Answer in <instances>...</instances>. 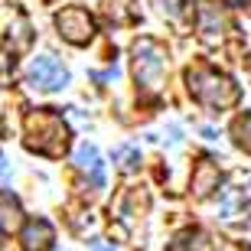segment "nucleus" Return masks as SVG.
I'll use <instances>...</instances> for the list:
<instances>
[{
    "instance_id": "nucleus-1",
    "label": "nucleus",
    "mask_w": 251,
    "mask_h": 251,
    "mask_svg": "<svg viewBox=\"0 0 251 251\" xmlns=\"http://www.w3.org/2000/svg\"><path fill=\"white\" fill-rule=\"evenodd\" d=\"M23 144L33 153L59 160L69 150V124L62 121V114L56 108H36L23 121Z\"/></svg>"
},
{
    "instance_id": "nucleus-6",
    "label": "nucleus",
    "mask_w": 251,
    "mask_h": 251,
    "mask_svg": "<svg viewBox=\"0 0 251 251\" xmlns=\"http://www.w3.org/2000/svg\"><path fill=\"white\" fill-rule=\"evenodd\" d=\"M75 170L88 179L92 189H104V163H101V153H98L95 144H88V140L78 144V150H75Z\"/></svg>"
},
{
    "instance_id": "nucleus-9",
    "label": "nucleus",
    "mask_w": 251,
    "mask_h": 251,
    "mask_svg": "<svg viewBox=\"0 0 251 251\" xmlns=\"http://www.w3.org/2000/svg\"><path fill=\"white\" fill-rule=\"evenodd\" d=\"M153 10L179 29H186L196 20V0H153Z\"/></svg>"
},
{
    "instance_id": "nucleus-3",
    "label": "nucleus",
    "mask_w": 251,
    "mask_h": 251,
    "mask_svg": "<svg viewBox=\"0 0 251 251\" xmlns=\"http://www.w3.org/2000/svg\"><path fill=\"white\" fill-rule=\"evenodd\" d=\"M130 62H134V82H137V92L144 98H153V95L163 92L167 85V49L163 43H157L153 36H140L134 46H130Z\"/></svg>"
},
{
    "instance_id": "nucleus-2",
    "label": "nucleus",
    "mask_w": 251,
    "mask_h": 251,
    "mask_svg": "<svg viewBox=\"0 0 251 251\" xmlns=\"http://www.w3.org/2000/svg\"><path fill=\"white\" fill-rule=\"evenodd\" d=\"M186 88L202 108H212V111L232 108V104L238 101V85H235L225 72L212 69L209 62L189 65L186 69Z\"/></svg>"
},
{
    "instance_id": "nucleus-10",
    "label": "nucleus",
    "mask_w": 251,
    "mask_h": 251,
    "mask_svg": "<svg viewBox=\"0 0 251 251\" xmlns=\"http://www.w3.org/2000/svg\"><path fill=\"white\" fill-rule=\"evenodd\" d=\"M150 205V196L144 186H130L127 193L118 199V205H114V212H118V219H124V222H134V219H144V212H147Z\"/></svg>"
},
{
    "instance_id": "nucleus-18",
    "label": "nucleus",
    "mask_w": 251,
    "mask_h": 251,
    "mask_svg": "<svg viewBox=\"0 0 251 251\" xmlns=\"http://www.w3.org/2000/svg\"><path fill=\"white\" fill-rule=\"evenodd\" d=\"M225 7H235V10H248L251 7V0H222Z\"/></svg>"
},
{
    "instance_id": "nucleus-5",
    "label": "nucleus",
    "mask_w": 251,
    "mask_h": 251,
    "mask_svg": "<svg viewBox=\"0 0 251 251\" xmlns=\"http://www.w3.org/2000/svg\"><path fill=\"white\" fill-rule=\"evenodd\" d=\"M26 85L33 92H43V95L62 92L65 85H69V72H65V65L56 56H36L26 69Z\"/></svg>"
},
{
    "instance_id": "nucleus-4",
    "label": "nucleus",
    "mask_w": 251,
    "mask_h": 251,
    "mask_svg": "<svg viewBox=\"0 0 251 251\" xmlns=\"http://www.w3.org/2000/svg\"><path fill=\"white\" fill-rule=\"evenodd\" d=\"M56 29H59V36L65 43H72V46H88L95 39V33H98L95 17L85 7H62L56 13Z\"/></svg>"
},
{
    "instance_id": "nucleus-8",
    "label": "nucleus",
    "mask_w": 251,
    "mask_h": 251,
    "mask_svg": "<svg viewBox=\"0 0 251 251\" xmlns=\"http://www.w3.org/2000/svg\"><path fill=\"white\" fill-rule=\"evenodd\" d=\"M219 183H222L219 163L209 160V157H202L199 163H196V170H193V196L196 199H205V196H212L215 189H219Z\"/></svg>"
},
{
    "instance_id": "nucleus-13",
    "label": "nucleus",
    "mask_w": 251,
    "mask_h": 251,
    "mask_svg": "<svg viewBox=\"0 0 251 251\" xmlns=\"http://www.w3.org/2000/svg\"><path fill=\"white\" fill-rule=\"evenodd\" d=\"M170 251H215V245L202 228H183V232H176Z\"/></svg>"
},
{
    "instance_id": "nucleus-16",
    "label": "nucleus",
    "mask_w": 251,
    "mask_h": 251,
    "mask_svg": "<svg viewBox=\"0 0 251 251\" xmlns=\"http://www.w3.org/2000/svg\"><path fill=\"white\" fill-rule=\"evenodd\" d=\"M232 137H235V144H238L245 153H251V111L242 114V118H235V124H232Z\"/></svg>"
},
{
    "instance_id": "nucleus-19",
    "label": "nucleus",
    "mask_w": 251,
    "mask_h": 251,
    "mask_svg": "<svg viewBox=\"0 0 251 251\" xmlns=\"http://www.w3.org/2000/svg\"><path fill=\"white\" fill-rule=\"evenodd\" d=\"M7 176H10V163H7V157L0 153V183H3Z\"/></svg>"
},
{
    "instance_id": "nucleus-15",
    "label": "nucleus",
    "mask_w": 251,
    "mask_h": 251,
    "mask_svg": "<svg viewBox=\"0 0 251 251\" xmlns=\"http://www.w3.org/2000/svg\"><path fill=\"white\" fill-rule=\"evenodd\" d=\"M114 163H118L124 173H134V170L140 167V147H134V144L118 147V150H114Z\"/></svg>"
},
{
    "instance_id": "nucleus-17",
    "label": "nucleus",
    "mask_w": 251,
    "mask_h": 251,
    "mask_svg": "<svg viewBox=\"0 0 251 251\" xmlns=\"http://www.w3.org/2000/svg\"><path fill=\"white\" fill-rule=\"evenodd\" d=\"M13 69H17V59H13V52L0 49V88H7V85L13 82Z\"/></svg>"
},
{
    "instance_id": "nucleus-20",
    "label": "nucleus",
    "mask_w": 251,
    "mask_h": 251,
    "mask_svg": "<svg viewBox=\"0 0 251 251\" xmlns=\"http://www.w3.org/2000/svg\"><path fill=\"white\" fill-rule=\"evenodd\" d=\"M92 251H118V248L108 245V242H92Z\"/></svg>"
},
{
    "instance_id": "nucleus-7",
    "label": "nucleus",
    "mask_w": 251,
    "mask_h": 251,
    "mask_svg": "<svg viewBox=\"0 0 251 251\" xmlns=\"http://www.w3.org/2000/svg\"><path fill=\"white\" fill-rule=\"evenodd\" d=\"M56 245V228L49 219H29L20 232V248L23 251H52Z\"/></svg>"
},
{
    "instance_id": "nucleus-14",
    "label": "nucleus",
    "mask_w": 251,
    "mask_h": 251,
    "mask_svg": "<svg viewBox=\"0 0 251 251\" xmlns=\"http://www.w3.org/2000/svg\"><path fill=\"white\" fill-rule=\"evenodd\" d=\"M199 13V36H202V43H219L222 39V20H219V10L212 7H202V10H196Z\"/></svg>"
},
{
    "instance_id": "nucleus-11",
    "label": "nucleus",
    "mask_w": 251,
    "mask_h": 251,
    "mask_svg": "<svg viewBox=\"0 0 251 251\" xmlns=\"http://www.w3.org/2000/svg\"><path fill=\"white\" fill-rule=\"evenodd\" d=\"M23 222V209L20 199L10 189H0V235H13Z\"/></svg>"
},
{
    "instance_id": "nucleus-12",
    "label": "nucleus",
    "mask_w": 251,
    "mask_h": 251,
    "mask_svg": "<svg viewBox=\"0 0 251 251\" xmlns=\"http://www.w3.org/2000/svg\"><path fill=\"white\" fill-rule=\"evenodd\" d=\"M134 3H137V0H104L101 13L111 26H127V23L137 20V7H134Z\"/></svg>"
}]
</instances>
